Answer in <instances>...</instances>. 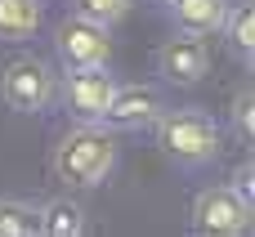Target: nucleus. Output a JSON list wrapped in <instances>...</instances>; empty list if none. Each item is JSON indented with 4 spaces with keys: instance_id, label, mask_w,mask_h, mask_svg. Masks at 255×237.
<instances>
[{
    "instance_id": "7ed1b4c3",
    "label": "nucleus",
    "mask_w": 255,
    "mask_h": 237,
    "mask_svg": "<svg viewBox=\"0 0 255 237\" xmlns=\"http://www.w3.org/2000/svg\"><path fill=\"white\" fill-rule=\"evenodd\" d=\"M0 99L22 112V117H36V112H49L54 99H58V72L36 58V54H22L13 63H4V76H0Z\"/></svg>"
},
{
    "instance_id": "2eb2a0df",
    "label": "nucleus",
    "mask_w": 255,
    "mask_h": 237,
    "mask_svg": "<svg viewBox=\"0 0 255 237\" xmlns=\"http://www.w3.org/2000/svg\"><path fill=\"white\" fill-rule=\"evenodd\" d=\"M229 121H233L238 143H251V139H255V90H238V94H233Z\"/></svg>"
},
{
    "instance_id": "6e6552de",
    "label": "nucleus",
    "mask_w": 255,
    "mask_h": 237,
    "mask_svg": "<svg viewBox=\"0 0 255 237\" xmlns=\"http://www.w3.org/2000/svg\"><path fill=\"white\" fill-rule=\"evenodd\" d=\"M161 112H166L161 90H152V85H117L112 99H108L103 125H108V130H143V125H152Z\"/></svg>"
},
{
    "instance_id": "423d86ee",
    "label": "nucleus",
    "mask_w": 255,
    "mask_h": 237,
    "mask_svg": "<svg viewBox=\"0 0 255 237\" xmlns=\"http://www.w3.org/2000/svg\"><path fill=\"white\" fill-rule=\"evenodd\" d=\"M112 90H117V76L108 72V63H99V67H67L63 103H67L72 121H103Z\"/></svg>"
},
{
    "instance_id": "9d476101",
    "label": "nucleus",
    "mask_w": 255,
    "mask_h": 237,
    "mask_svg": "<svg viewBox=\"0 0 255 237\" xmlns=\"http://www.w3.org/2000/svg\"><path fill=\"white\" fill-rule=\"evenodd\" d=\"M220 36H224L229 54H233L242 67H251L255 63V9H251V0L229 4V13H224V22H220Z\"/></svg>"
},
{
    "instance_id": "39448f33",
    "label": "nucleus",
    "mask_w": 255,
    "mask_h": 237,
    "mask_svg": "<svg viewBox=\"0 0 255 237\" xmlns=\"http://www.w3.org/2000/svg\"><path fill=\"white\" fill-rule=\"evenodd\" d=\"M255 206L242 202L229 184H215V188H202L197 202H193V229L202 237H242L251 233V215Z\"/></svg>"
},
{
    "instance_id": "0eeeda50",
    "label": "nucleus",
    "mask_w": 255,
    "mask_h": 237,
    "mask_svg": "<svg viewBox=\"0 0 255 237\" xmlns=\"http://www.w3.org/2000/svg\"><path fill=\"white\" fill-rule=\"evenodd\" d=\"M157 72L166 85H202L211 72V45L193 31H179L157 49Z\"/></svg>"
},
{
    "instance_id": "f8f14e48",
    "label": "nucleus",
    "mask_w": 255,
    "mask_h": 237,
    "mask_svg": "<svg viewBox=\"0 0 255 237\" xmlns=\"http://www.w3.org/2000/svg\"><path fill=\"white\" fill-rule=\"evenodd\" d=\"M85 229H90V220H85V211L76 202L58 197V202H45L40 206V233L45 237H81Z\"/></svg>"
},
{
    "instance_id": "1a4fd4ad",
    "label": "nucleus",
    "mask_w": 255,
    "mask_h": 237,
    "mask_svg": "<svg viewBox=\"0 0 255 237\" xmlns=\"http://www.w3.org/2000/svg\"><path fill=\"white\" fill-rule=\"evenodd\" d=\"M170 9V22L179 31H193V36H211L220 31L224 13H229V0H161Z\"/></svg>"
},
{
    "instance_id": "20e7f679",
    "label": "nucleus",
    "mask_w": 255,
    "mask_h": 237,
    "mask_svg": "<svg viewBox=\"0 0 255 237\" xmlns=\"http://www.w3.org/2000/svg\"><path fill=\"white\" fill-rule=\"evenodd\" d=\"M54 49L63 58V67H99L112 58V27L85 18V13H67L54 27Z\"/></svg>"
},
{
    "instance_id": "f257e3e1",
    "label": "nucleus",
    "mask_w": 255,
    "mask_h": 237,
    "mask_svg": "<svg viewBox=\"0 0 255 237\" xmlns=\"http://www.w3.org/2000/svg\"><path fill=\"white\" fill-rule=\"evenodd\" d=\"M117 166V139L103 121H76L49 152V170L67 188H99Z\"/></svg>"
},
{
    "instance_id": "ddd939ff",
    "label": "nucleus",
    "mask_w": 255,
    "mask_h": 237,
    "mask_svg": "<svg viewBox=\"0 0 255 237\" xmlns=\"http://www.w3.org/2000/svg\"><path fill=\"white\" fill-rule=\"evenodd\" d=\"M40 233V206L22 197H0V237H36Z\"/></svg>"
},
{
    "instance_id": "4468645a",
    "label": "nucleus",
    "mask_w": 255,
    "mask_h": 237,
    "mask_svg": "<svg viewBox=\"0 0 255 237\" xmlns=\"http://www.w3.org/2000/svg\"><path fill=\"white\" fill-rule=\"evenodd\" d=\"M72 9L85 13V18H94V22H103V27H117L134 9V0H72Z\"/></svg>"
},
{
    "instance_id": "dca6fc26",
    "label": "nucleus",
    "mask_w": 255,
    "mask_h": 237,
    "mask_svg": "<svg viewBox=\"0 0 255 237\" xmlns=\"http://www.w3.org/2000/svg\"><path fill=\"white\" fill-rule=\"evenodd\" d=\"M229 188H233L242 202H251V206H255V166H251V161H242V166L233 170V184H229Z\"/></svg>"
},
{
    "instance_id": "f03ea898",
    "label": "nucleus",
    "mask_w": 255,
    "mask_h": 237,
    "mask_svg": "<svg viewBox=\"0 0 255 237\" xmlns=\"http://www.w3.org/2000/svg\"><path fill=\"white\" fill-rule=\"evenodd\" d=\"M152 125H157V148L184 170H202L220 157V125L202 108H166Z\"/></svg>"
},
{
    "instance_id": "9b49d317",
    "label": "nucleus",
    "mask_w": 255,
    "mask_h": 237,
    "mask_svg": "<svg viewBox=\"0 0 255 237\" xmlns=\"http://www.w3.org/2000/svg\"><path fill=\"white\" fill-rule=\"evenodd\" d=\"M40 0H0V40H31L40 31Z\"/></svg>"
}]
</instances>
